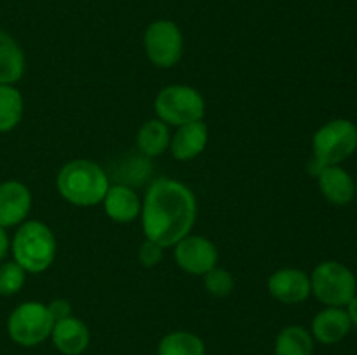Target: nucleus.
Segmentation results:
<instances>
[{
    "instance_id": "obj_1",
    "label": "nucleus",
    "mask_w": 357,
    "mask_h": 355,
    "mask_svg": "<svg viewBox=\"0 0 357 355\" xmlns=\"http://www.w3.org/2000/svg\"><path fill=\"white\" fill-rule=\"evenodd\" d=\"M139 214L145 239L166 249L192 232L197 219V200L187 184L157 178L146 190Z\"/></svg>"
},
{
    "instance_id": "obj_2",
    "label": "nucleus",
    "mask_w": 357,
    "mask_h": 355,
    "mask_svg": "<svg viewBox=\"0 0 357 355\" xmlns=\"http://www.w3.org/2000/svg\"><path fill=\"white\" fill-rule=\"evenodd\" d=\"M56 187L66 202L79 207H91L103 202L110 181L100 164L89 159H75L59 169Z\"/></svg>"
},
{
    "instance_id": "obj_3",
    "label": "nucleus",
    "mask_w": 357,
    "mask_h": 355,
    "mask_svg": "<svg viewBox=\"0 0 357 355\" xmlns=\"http://www.w3.org/2000/svg\"><path fill=\"white\" fill-rule=\"evenodd\" d=\"M13 258L26 274H42L56 258V237L38 219L23 221L10 242Z\"/></svg>"
},
{
    "instance_id": "obj_4",
    "label": "nucleus",
    "mask_w": 357,
    "mask_h": 355,
    "mask_svg": "<svg viewBox=\"0 0 357 355\" xmlns=\"http://www.w3.org/2000/svg\"><path fill=\"white\" fill-rule=\"evenodd\" d=\"M357 150V125L347 118H335L321 125L312 136L314 159L310 171L319 173L323 167L338 166Z\"/></svg>"
},
{
    "instance_id": "obj_5",
    "label": "nucleus",
    "mask_w": 357,
    "mask_h": 355,
    "mask_svg": "<svg viewBox=\"0 0 357 355\" xmlns=\"http://www.w3.org/2000/svg\"><path fill=\"white\" fill-rule=\"evenodd\" d=\"M310 289L323 305L344 308L357 292V281L340 261H323L310 274Z\"/></svg>"
},
{
    "instance_id": "obj_6",
    "label": "nucleus",
    "mask_w": 357,
    "mask_h": 355,
    "mask_svg": "<svg viewBox=\"0 0 357 355\" xmlns=\"http://www.w3.org/2000/svg\"><path fill=\"white\" fill-rule=\"evenodd\" d=\"M155 113L167 125L192 124L204 118L206 101L197 89L190 86H167L157 94Z\"/></svg>"
},
{
    "instance_id": "obj_7",
    "label": "nucleus",
    "mask_w": 357,
    "mask_h": 355,
    "mask_svg": "<svg viewBox=\"0 0 357 355\" xmlns=\"http://www.w3.org/2000/svg\"><path fill=\"white\" fill-rule=\"evenodd\" d=\"M54 319L47 305L38 301L21 303L7 319V333L20 347H37L51 338Z\"/></svg>"
},
{
    "instance_id": "obj_8",
    "label": "nucleus",
    "mask_w": 357,
    "mask_h": 355,
    "mask_svg": "<svg viewBox=\"0 0 357 355\" xmlns=\"http://www.w3.org/2000/svg\"><path fill=\"white\" fill-rule=\"evenodd\" d=\"M143 45L150 63L157 68H171L183 56V33L174 21H153L146 26Z\"/></svg>"
},
{
    "instance_id": "obj_9",
    "label": "nucleus",
    "mask_w": 357,
    "mask_h": 355,
    "mask_svg": "<svg viewBox=\"0 0 357 355\" xmlns=\"http://www.w3.org/2000/svg\"><path fill=\"white\" fill-rule=\"evenodd\" d=\"M174 261L183 271L192 275H204L218 263V249L202 235H190L174 244Z\"/></svg>"
},
{
    "instance_id": "obj_10",
    "label": "nucleus",
    "mask_w": 357,
    "mask_h": 355,
    "mask_svg": "<svg viewBox=\"0 0 357 355\" xmlns=\"http://www.w3.org/2000/svg\"><path fill=\"white\" fill-rule=\"evenodd\" d=\"M267 289L274 299L284 305H298L310 294V275L300 268H281L267 281Z\"/></svg>"
},
{
    "instance_id": "obj_11",
    "label": "nucleus",
    "mask_w": 357,
    "mask_h": 355,
    "mask_svg": "<svg viewBox=\"0 0 357 355\" xmlns=\"http://www.w3.org/2000/svg\"><path fill=\"white\" fill-rule=\"evenodd\" d=\"M31 209V191L24 183L9 180L0 183V226L21 225Z\"/></svg>"
},
{
    "instance_id": "obj_12",
    "label": "nucleus",
    "mask_w": 357,
    "mask_h": 355,
    "mask_svg": "<svg viewBox=\"0 0 357 355\" xmlns=\"http://www.w3.org/2000/svg\"><path fill=\"white\" fill-rule=\"evenodd\" d=\"M208 136V125L202 120L180 125L178 131L171 136V155L176 160H181V162L195 159V157H199L206 150Z\"/></svg>"
},
{
    "instance_id": "obj_13",
    "label": "nucleus",
    "mask_w": 357,
    "mask_h": 355,
    "mask_svg": "<svg viewBox=\"0 0 357 355\" xmlns=\"http://www.w3.org/2000/svg\"><path fill=\"white\" fill-rule=\"evenodd\" d=\"M101 204L108 218L122 225L132 223L142 212V200L138 194L126 184H114L108 188Z\"/></svg>"
},
{
    "instance_id": "obj_14",
    "label": "nucleus",
    "mask_w": 357,
    "mask_h": 355,
    "mask_svg": "<svg viewBox=\"0 0 357 355\" xmlns=\"http://www.w3.org/2000/svg\"><path fill=\"white\" fill-rule=\"evenodd\" d=\"M316 176L321 194L330 204L347 205L356 197L354 180L340 166L323 167Z\"/></svg>"
},
{
    "instance_id": "obj_15",
    "label": "nucleus",
    "mask_w": 357,
    "mask_h": 355,
    "mask_svg": "<svg viewBox=\"0 0 357 355\" xmlns=\"http://www.w3.org/2000/svg\"><path fill=\"white\" fill-rule=\"evenodd\" d=\"M52 343L63 355H80L89 347L91 334L86 324L77 317L56 320L52 327Z\"/></svg>"
},
{
    "instance_id": "obj_16",
    "label": "nucleus",
    "mask_w": 357,
    "mask_h": 355,
    "mask_svg": "<svg viewBox=\"0 0 357 355\" xmlns=\"http://www.w3.org/2000/svg\"><path fill=\"white\" fill-rule=\"evenodd\" d=\"M352 322L345 308L326 306L312 320V338L323 345H335L351 333Z\"/></svg>"
},
{
    "instance_id": "obj_17",
    "label": "nucleus",
    "mask_w": 357,
    "mask_h": 355,
    "mask_svg": "<svg viewBox=\"0 0 357 355\" xmlns=\"http://www.w3.org/2000/svg\"><path fill=\"white\" fill-rule=\"evenodd\" d=\"M24 73V52L7 31L0 30V84H14Z\"/></svg>"
},
{
    "instance_id": "obj_18",
    "label": "nucleus",
    "mask_w": 357,
    "mask_h": 355,
    "mask_svg": "<svg viewBox=\"0 0 357 355\" xmlns=\"http://www.w3.org/2000/svg\"><path fill=\"white\" fill-rule=\"evenodd\" d=\"M136 143L143 155L146 157H159L169 148L171 134L167 124H164L159 118H152L146 120L145 124L139 127L138 136H136Z\"/></svg>"
},
{
    "instance_id": "obj_19",
    "label": "nucleus",
    "mask_w": 357,
    "mask_h": 355,
    "mask_svg": "<svg viewBox=\"0 0 357 355\" xmlns=\"http://www.w3.org/2000/svg\"><path fill=\"white\" fill-rule=\"evenodd\" d=\"M275 355H312L314 338L305 327L288 326L275 338Z\"/></svg>"
},
{
    "instance_id": "obj_20",
    "label": "nucleus",
    "mask_w": 357,
    "mask_h": 355,
    "mask_svg": "<svg viewBox=\"0 0 357 355\" xmlns=\"http://www.w3.org/2000/svg\"><path fill=\"white\" fill-rule=\"evenodd\" d=\"M157 355H206V345L197 334L173 331L159 341Z\"/></svg>"
},
{
    "instance_id": "obj_21",
    "label": "nucleus",
    "mask_w": 357,
    "mask_h": 355,
    "mask_svg": "<svg viewBox=\"0 0 357 355\" xmlns=\"http://www.w3.org/2000/svg\"><path fill=\"white\" fill-rule=\"evenodd\" d=\"M24 103L20 90L10 84H0V132H9L23 118Z\"/></svg>"
},
{
    "instance_id": "obj_22",
    "label": "nucleus",
    "mask_w": 357,
    "mask_h": 355,
    "mask_svg": "<svg viewBox=\"0 0 357 355\" xmlns=\"http://www.w3.org/2000/svg\"><path fill=\"white\" fill-rule=\"evenodd\" d=\"M26 271L16 261L0 263V296H13L23 289Z\"/></svg>"
},
{
    "instance_id": "obj_23",
    "label": "nucleus",
    "mask_w": 357,
    "mask_h": 355,
    "mask_svg": "<svg viewBox=\"0 0 357 355\" xmlns=\"http://www.w3.org/2000/svg\"><path fill=\"white\" fill-rule=\"evenodd\" d=\"M202 277H204L206 291L209 294L216 296V298H225V296H229L234 291V285H236L232 274L222 267L211 268Z\"/></svg>"
},
{
    "instance_id": "obj_24",
    "label": "nucleus",
    "mask_w": 357,
    "mask_h": 355,
    "mask_svg": "<svg viewBox=\"0 0 357 355\" xmlns=\"http://www.w3.org/2000/svg\"><path fill=\"white\" fill-rule=\"evenodd\" d=\"M162 256H164V247L159 246V244L152 242V240L145 239V242L139 246L138 260L145 268L157 267V265L160 263V260H162Z\"/></svg>"
},
{
    "instance_id": "obj_25",
    "label": "nucleus",
    "mask_w": 357,
    "mask_h": 355,
    "mask_svg": "<svg viewBox=\"0 0 357 355\" xmlns=\"http://www.w3.org/2000/svg\"><path fill=\"white\" fill-rule=\"evenodd\" d=\"M47 308H49V312H51L54 322L56 320L66 319V317L72 315V305H70V303L63 298L52 299V301L47 305Z\"/></svg>"
},
{
    "instance_id": "obj_26",
    "label": "nucleus",
    "mask_w": 357,
    "mask_h": 355,
    "mask_svg": "<svg viewBox=\"0 0 357 355\" xmlns=\"http://www.w3.org/2000/svg\"><path fill=\"white\" fill-rule=\"evenodd\" d=\"M10 249V240H9V235H7L6 228H2L0 226V263H2L3 260H6L7 253H9Z\"/></svg>"
},
{
    "instance_id": "obj_27",
    "label": "nucleus",
    "mask_w": 357,
    "mask_h": 355,
    "mask_svg": "<svg viewBox=\"0 0 357 355\" xmlns=\"http://www.w3.org/2000/svg\"><path fill=\"white\" fill-rule=\"evenodd\" d=\"M345 312H347L349 319H351L352 326H357V292L354 294V298L345 305Z\"/></svg>"
},
{
    "instance_id": "obj_28",
    "label": "nucleus",
    "mask_w": 357,
    "mask_h": 355,
    "mask_svg": "<svg viewBox=\"0 0 357 355\" xmlns=\"http://www.w3.org/2000/svg\"><path fill=\"white\" fill-rule=\"evenodd\" d=\"M356 198H357V181H356Z\"/></svg>"
}]
</instances>
